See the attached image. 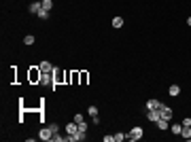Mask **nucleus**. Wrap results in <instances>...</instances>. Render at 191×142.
<instances>
[{
	"label": "nucleus",
	"mask_w": 191,
	"mask_h": 142,
	"mask_svg": "<svg viewBox=\"0 0 191 142\" xmlns=\"http://www.w3.org/2000/svg\"><path fill=\"white\" fill-rule=\"evenodd\" d=\"M66 76H68V72H62L59 68H55V70H53V85L64 83V81H66Z\"/></svg>",
	"instance_id": "1"
},
{
	"label": "nucleus",
	"mask_w": 191,
	"mask_h": 142,
	"mask_svg": "<svg viewBox=\"0 0 191 142\" xmlns=\"http://www.w3.org/2000/svg\"><path fill=\"white\" fill-rule=\"evenodd\" d=\"M28 76H30V81H32V83H41L43 70H41V68H30V74H28Z\"/></svg>",
	"instance_id": "2"
},
{
	"label": "nucleus",
	"mask_w": 191,
	"mask_h": 142,
	"mask_svg": "<svg viewBox=\"0 0 191 142\" xmlns=\"http://www.w3.org/2000/svg\"><path fill=\"white\" fill-rule=\"evenodd\" d=\"M159 119H166V121H170L172 119V108H168L166 104L159 108Z\"/></svg>",
	"instance_id": "3"
},
{
	"label": "nucleus",
	"mask_w": 191,
	"mask_h": 142,
	"mask_svg": "<svg viewBox=\"0 0 191 142\" xmlns=\"http://www.w3.org/2000/svg\"><path fill=\"white\" fill-rule=\"evenodd\" d=\"M142 134H144L142 127H134V130L128 134V138H130V140H140V138H142Z\"/></svg>",
	"instance_id": "4"
},
{
	"label": "nucleus",
	"mask_w": 191,
	"mask_h": 142,
	"mask_svg": "<svg viewBox=\"0 0 191 142\" xmlns=\"http://www.w3.org/2000/svg\"><path fill=\"white\" fill-rule=\"evenodd\" d=\"M38 138H41V140H53V132H51V127H43L41 134H38Z\"/></svg>",
	"instance_id": "5"
},
{
	"label": "nucleus",
	"mask_w": 191,
	"mask_h": 142,
	"mask_svg": "<svg viewBox=\"0 0 191 142\" xmlns=\"http://www.w3.org/2000/svg\"><path fill=\"white\" fill-rule=\"evenodd\" d=\"M28 11H30V13H34V15H38V13L43 11V2H41V0H38V2H30Z\"/></svg>",
	"instance_id": "6"
},
{
	"label": "nucleus",
	"mask_w": 191,
	"mask_h": 142,
	"mask_svg": "<svg viewBox=\"0 0 191 142\" xmlns=\"http://www.w3.org/2000/svg\"><path fill=\"white\" fill-rule=\"evenodd\" d=\"M161 106H164V104H161V102H159V100H155V98H153V100H149V102H146V110H159V108H161Z\"/></svg>",
	"instance_id": "7"
},
{
	"label": "nucleus",
	"mask_w": 191,
	"mask_h": 142,
	"mask_svg": "<svg viewBox=\"0 0 191 142\" xmlns=\"http://www.w3.org/2000/svg\"><path fill=\"white\" fill-rule=\"evenodd\" d=\"M77 132H79V123L77 121H70L66 125V134H77Z\"/></svg>",
	"instance_id": "8"
},
{
	"label": "nucleus",
	"mask_w": 191,
	"mask_h": 142,
	"mask_svg": "<svg viewBox=\"0 0 191 142\" xmlns=\"http://www.w3.org/2000/svg\"><path fill=\"white\" fill-rule=\"evenodd\" d=\"M146 119L153 121V123H157V119H159V110H146Z\"/></svg>",
	"instance_id": "9"
},
{
	"label": "nucleus",
	"mask_w": 191,
	"mask_h": 142,
	"mask_svg": "<svg viewBox=\"0 0 191 142\" xmlns=\"http://www.w3.org/2000/svg\"><path fill=\"white\" fill-rule=\"evenodd\" d=\"M170 130H172V134H178V136H181V132H183V123H172Z\"/></svg>",
	"instance_id": "10"
},
{
	"label": "nucleus",
	"mask_w": 191,
	"mask_h": 142,
	"mask_svg": "<svg viewBox=\"0 0 191 142\" xmlns=\"http://www.w3.org/2000/svg\"><path fill=\"white\" fill-rule=\"evenodd\" d=\"M43 72H53V66L49 64V62H41V66H38Z\"/></svg>",
	"instance_id": "11"
},
{
	"label": "nucleus",
	"mask_w": 191,
	"mask_h": 142,
	"mask_svg": "<svg viewBox=\"0 0 191 142\" xmlns=\"http://www.w3.org/2000/svg\"><path fill=\"white\" fill-rule=\"evenodd\" d=\"M181 136H183L185 140H191V125H187V127H183V132H181Z\"/></svg>",
	"instance_id": "12"
},
{
	"label": "nucleus",
	"mask_w": 191,
	"mask_h": 142,
	"mask_svg": "<svg viewBox=\"0 0 191 142\" xmlns=\"http://www.w3.org/2000/svg\"><path fill=\"white\" fill-rule=\"evenodd\" d=\"M168 94H170L172 98H174V95H178V94H181V87H178V85H170V89H168Z\"/></svg>",
	"instance_id": "13"
},
{
	"label": "nucleus",
	"mask_w": 191,
	"mask_h": 142,
	"mask_svg": "<svg viewBox=\"0 0 191 142\" xmlns=\"http://www.w3.org/2000/svg\"><path fill=\"white\" fill-rule=\"evenodd\" d=\"M34 41H36V38H34L32 34H26V36H23V45H28V47L34 45Z\"/></svg>",
	"instance_id": "14"
},
{
	"label": "nucleus",
	"mask_w": 191,
	"mask_h": 142,
	"mask_svg": "<svg viewBox=\"0 0 191 142\" xmlns=\"http://www.w3.org/2000/svg\"><path fill=\"white\" fill-rule=\"evenodd\" d=\"M157 127H159V130H168V127H170V123H168L166 119H157Z\"/></svg>",
	"instance_id": "15"
},
{
	"label": "nucleus",
	"mask_w": 191,
	"mask_h": 142,
	"mask_svg": "<svg viewBox=\"0 0 191 142\" xmlns=\"http://www.w3.org/2000/svg\"><path fill=\"white\" fill-rule=\"evenodd\" d=\"M87 115H89L92 119H94V117H98V106H94V104H92V106L87 108Z\"/></svg>",
	"instance_id": "16"
},
{
	"label": "nucleus",
	"mask_w": 191,
	"mask_h": 142,
	"mask_svg": "<svg viewBox=\"0 0 191 142\" xmlns=\"http://www.w3.org/2000/svg\"><path fill=\"white\" fill-rule=\"evenodd\" d=\"M113 28H123V17H115L113 19Z\"/></svg>",
	"instance_id": "17"
},
{
	"label": "nucleus",
	"mask_w": 191,
	"mask_h": 142,
	"mask_svg": "<svg viewBox=\"0 0 191 142\" xmlns=\"http://www.w3.org/2000/svg\"><path fill=\"white\" fill-rule=\"evenodd\" d=\"M41 2H43V9H45V11H51V9H53V0H41Z\"/></svg>",
	"instance_id": "18"
},
{
	"label": "nucleus",
	"mask_w": 191,
	"mask_h": 142,
	"mask_svg": "<svg viewBox=\"0 0 191 142\" xmlns=\"http://www.w3.org/2000/svg\"><path fill=\"white\" fill-rule=\"evenodd\" d=\"M128 138V134H123V132H119V134H115V142H123Z\"/></svg>",
	"instance_id": "19"
},
{
	"label": "nucleus",
	"mask_w": 191,
	"mask_h": 142,
	"mask_svg": "<svg viewBox=\"0 0 191 142\" xmlns=\"http://www.w3.org/2000/svg\"><path fill=\"white\" fill-rule=\"evenodd\" d=\"M79 74H81V81H79V83H81V85H85V83H87V79H89V74H87V72H79Z\"/></svg>",
	"instance_id": "20"
},
{
	"label": "nucleus",
	"mask_w": 191,
	"mask_h": 142,
	"mask_svg": "<svg viewBox=\"0 0 191 142\" xmlns=\"http://www.w3.org/2000/svg\"><path fill=\"white\" fill-rule=\"evenodd\" d=\"M49 127H51V132H53V136H55V134H59V125H57V123H51Z\"/></svg>",
	"instance_id": "21"
},
{
	"label": "nucleus",
	"mask_w": 191,
	"mask_h": 142,
	"mask_svg": "<svg viewBox=\"0 0 191 142\" xmlns=\"http://www.w3.org/2000/svg\"><path fill=\"white\" fill-rule=\"evenodd\" d=\"M53 140H55V142H68V138H66V136H57V134H55V136H53Z\"/></svg>",
	"instance_id": "22"
},
{
	"label": "nucleus",
	"mask_w": 191,
	"mask_h": 142,
	"mask_svg": "<svg viewBox=\"0 0 191 142\" xmlns=\"http://www.w3.org/2000/svg\"><path fill=\"white\" fill-rule=\"evenodd\" d=\"M79 132H85V134H87V123H85V121L79 123Z\"/></svg>",
	"instance_id": "23"
},
{
	"label": "nucleus",
	"mask_w": 191,
	"mask_h": 142,
	"mask_svg": "<svg viewBox=\"0 0 191 142\" xmlns=\"http://www.w3.org/2000/svg\"><path fill=\"white\" fill-rule=\"evenodd\" d=\"M38 17H41V19H49V11H45V9H43V11L38 13Z\"/></svg>",
	"instance_id": "24"
},
{
	"label": "nucleus",
	"mask_w": 191,
	"mask_h": 142,
	"mask_svg": "<svg viewBox=\"0 0 191 142\" xmlns=\"http://www.w3.org/2000/svg\"><path fill=\"white\" fill-rule=\"evenodd\" d=\"M72 121H77V123H81V121H85V119H83V115L79 112V115H74V119H72Z\"/></svg>",
	"instance_id": "25"
},
{
	"label": "nucleus",
	"mask_w": 191,
	"mask_h": 142,
	"mask_svg": "<svg viewBox=\"0 0 191 142\" xmlns=\"http://www.w3.org/2000/svg\"><path fill=\"white\" fill-rule=\"evenodd\" d=\"M181 123H183V127H187V125H191V119H189V117H187V119H183Z\"/></svg>",
	"instance_id": "26"
},
{
	"label": "nucleus",
	"mask_w": 191,
	"mask_h": 142,
	"mask_svg": "<svg viewBox=\"0 0 191 142\" xmlns=\"http://www.w3.org/2000/svg\"><path fill=\"white\" fill-rule=\"evenodd\" d=\"M187 26H191V17H187Z\"/></svg>",
	"instance_id": "27"
}]
</instances>
